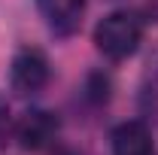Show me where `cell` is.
<instances>
[{"label":"cell","instance_id":"2","mask_svg":"<svg viewBox=\"0 0 158 155\" xmlns=\"http://www.w3.org/2000/svg\"><path fill=\"white\" fill-rule=\"evenodd\" d=\"M49 58H46V52L37 49V46H24L15 52V58H12V67H9V82H12V88H15V94L27 97V94H37L46 88V82H49Z\"/></svg>","mask_w":158,"mask_h":155},{"label":"cell","instance_id":"4","mask_svg":"<svg viewBox=\"0 0 158 155\" xmlns=\"http://www.w3.org/2000/svg\"><path fill=\"white\" fill-rule=\"evenodd\" d=\"M85 3L88 0H37V9H40V15L46 19L52 34L70 37L79 27L82 15H85Z\"/></svg>","mask_w":158,"mask_h":155},{"label":"cell","instance_id":"5","mask_svg":"<svg viewBox=\"0 0 158 155\" xmlns=\"http://www.w3.org/2000/svg\"><path fill=\"white\" fill-rule=\"evenodd\" d=\"M110 143H113V155H155L152 131L140 119L116 125L110 134Z\"/></svg>","mask_w":158,"mask_h":155},{"label":"cell","instance_id":"7","mask_svg":"<svg viewBox=\"0 0 158 155\" xmlns=\"http://www.w3.org/2000/svg\"><path fill=\"white\" fill-rule=\"evenodd\" d=\"M152 79L158 82V52H155V58H152Z\"/></svg>","mask_w":158,"mask_h":155},{"label":"cell","instance_id":"3","mask_svg":"<svg viewBox=\"0 0 158 155\" xmlns=\"http://www.w3.org/2000/svg\"><path fill=\"white\" fill-rule=\"evenodd\" d=\"M58 134V116L49 113V110H31L24 113L21 122L15 125V140H19L21 149H31L37 152L43 146H49Z\"/></svg>","mask_w":158,"mask_h":155},{"label":"cell","instance_id":"1","mask_svg":"<svg viewBox=\"0 0 158 155\" xmlns=\"http://www.w3.org/2000/svg\"><path fill=\"white\" fill-rule=\"evenodd\" d=\"M140 40H143V19L137 12H128V9L110 12L94 27V46H98L100 55L110 61L131 58L140 49Z\"/></svg>","mask_w":158,"mask_h":155},{"label":"cell","instance_id":"6","mask_svg":"<svg viewBox=\"0 0 158 155\" xmlns=\"http://www.w3.org/2000/svg\"><path fill=\"white\" fill-rule=\"evenodd\" d=\"M9 131H12V113H9V100L0 94V146L6 143Z\"/></svg>","mask_w":158,"mask_h":155},{"label":"cell","instance_id":"8","mask_svg":"<svg viewBox=\"0 0 158 155\" xmlns=\"http://www.w3.org/2000/svg\"><path fill=\"white\" fill-rule=\"evenodd\" d=\"M55 155H76V152H70V149H58Z\"/></svg>","mask_w":158,"mask_h":155}]
</instances>
